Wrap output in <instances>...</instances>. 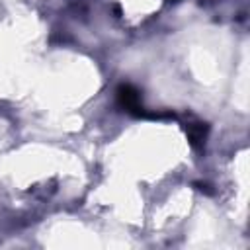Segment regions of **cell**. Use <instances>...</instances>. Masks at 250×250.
I'll list each match as a JSON object with an SVG mask.
<instances>
[{"mask_svg":"<svg viewBox=\"0 0 250 250\" xmlns=\"http://www.w3.org/2000/svg\"><path fill=\"white\" fill-rule=\"evenodd\" d=\"M117 104L135 117H158L156 113H146V109L141 104V94L131 84H121L117 88Z\"/></svg>","mask_w":250,"mask_h":250,"instance_id":"obj_1","label":"cell"},{"mask_svg":"<svg viewBox=\"0 0 250 250\" xmlns=\"http://www.w3.org/2000/svg\"><path fill=\"white\" fill-rule=\"evenodd\" d=\"M186 133L189 137V143L193 146H201L207 139V125L201 123V121H195V123H188L186 125Z\"/></svg>","mask_w":250,"mask_h":250,"instance_id":"obj_2","label":"cell"}]
</instances>
